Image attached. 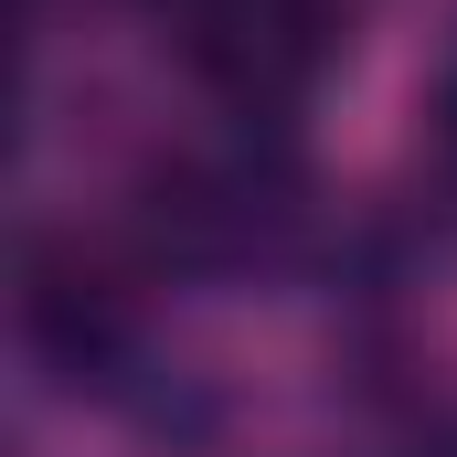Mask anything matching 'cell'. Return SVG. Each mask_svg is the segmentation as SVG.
<instances>
[{"label": "cell", "instance_id": "6da1fadb", "mask_svg": "<svg viewBox=\"0 0 457 457\" xmlns=\"http://www.w3.org/2000/svg\"><path fill=\"white\" fill-rule=\"evenodd\" d=\"M170 43L234 117H287L341 64L351 11L341 0H170Z\"/></svg>", "mask_w": 457, "mask_h": 457}, {"label": "cell", "instance_id": "7a4b0ae2", "mask_svg": "<svg viewBox=\"0 0 457 457\" xmlns=\"http://www.w3.org/2000/svg\"><path fill=\"white\" fill-rule=\"evenodd\" d=\"M21 341L75 383H117V361L138 351V298L107 266H86V245H32L21 266Z\"/></svg>", "mask_w": 457, "mask_h": 457}, {"label": "cell", "instance_id": "3957f363", "mask_svg": "<svg viewBox=\"0 0 457 457\" xmlns=\"http://www.w3.org/2000/svg\"><path fill=\"white\" fill-rule=\"evenodd\" d=\"M436 149H447V181H457V64H447V96H436Z\"/></svg>", "mask_w": 457, "mask_h": 457}, {"label": "cell", "instance_id": "277c9868", "mask_svg": "<svg viewBox=\"0 0 457 457\" xmlns=\"http://www.w3.org/2000/svg\"><path fill=\"white\" fill-rule=\"evenodd\" d=\"M426 457H457V436H436V447H426Z\"/></svg>", "mask_w": 457, "mask_h": 457}]
</instances>
